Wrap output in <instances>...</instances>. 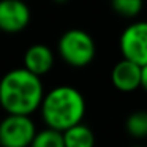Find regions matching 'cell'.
Listing matches in <instances>:
<instances>
[{
    "label": "cell",
    "mask_w": 147,
    "mask_h": 147,
    "mask_svg": "<svg viewBox=\"0 0 147 147\" xmlns=\"http://www.w3.org/2000/svg\"><path fill=\"white\" fill-rule=\"evenodd\" d=\"M65 147H95L96 138L90 127L82 122L63 131Z\"/></svg>",
    "instance_id": "9"
},
{
    "label": "cell",
    "mask_w": 147,
    "mask_h": 147,
    "mask_svg": "<svg viewBox=\"0 0 147 147\" xmlns=\"http://www.w3.org/2000/svg\"><path fill=\"white\" fill-rule=\"evenodd\" d=\"M40 112L46 127L65 131L82 122L86 100L76 87L57 86L45 93Z\"/></svg>",
    "instance_id": "2"
},
{
    "label": "cell",
    "mask_w": 147,
    "mask_h": 147,
    "mask_svg": "<svg viewBox=\"0 0 147 147\" xmlns=\"http://www.w3.org/2000/svg\"><path fill=\"white\" fill-rule=\"evenodd\" d=\"M30 147H65L63 131L46 127L45 130L36 133Z\"/></svg>",
    "instance_id": "11"
},
{
    "label": "cell",
    "mask_w": 147,
    "mask_h": 147,
    "mask_svg": "<svg viewBox=\"0 0 147 147\" xmlns=\"http://www.w3.org/2000/svg\"><path fill=\"white\" fill-rule=\"evenodd\" d=\"M111 7L117 14L131 19L139 16L144 7V0H111Z\"/></svg>",
    "instance_id": "12"
},
{
    "label": "cell",
    "mask_w": 147,
    "mask_h": 147,
    "mask_svg": "<svg viewBox=\"0 0 147 147\" xmlns=\"http://www.w3.org/2000/svg\"><path fill=\"white\" fill-rule=\"evenodd\" d=\"M141 89L147 92V63L142 67V76H141Z\"/></svg>",
    "instance_id": "13"
},
{
    "label": "cell",
    "mask_w": 147,
    "mask_h": 147,
    "mask_svg": "<svg viewBox=\"0 0 147 147\" xmlns=\"http://www.w3.org/2000/svg\"><path fill=\"white\" fill-rule=\"evenodd\" d=\"M54 62L55 57L52 49L46 45H41V43L32 45L24 52V67L38 76L48 74L54 67Z\"/></svg>",
    "instance_id": "8"
},
{
    "label": "cell",
    "mask_w": 147,
    "mask_h": 147,
    "mask_svg": "<svg viewBox=\"0 0 147 147\" xmlns=\"http://www.w3.org/2000/svg\"><path fill=\"white\" fill-rule=\"evenodd\" d=\"M142 67L128 59H122L111 71V82L120 92H134L141 87Z\"/></svg>",
    "instance_id": "7"
},
{
    "label": "cell",
    "mask_w": 147,
    "mask_h": 147,
    "mask_svg": "<svg viewBox=\"0 0 147 147\" xmlns=\"http://www.w3.org/2000/svg\"><path fill=\"white\" fill-rule=\"evenodd\" d=\"M133 147H142V146H133Z\"/></svg>",
    "instance_id": "15"
},
{
    "label": "cell",
    "mask_w": 147,
    "mask_h": 147,
    "mask_svg": "<svg viewBox=\"0 0 147 147\" xmlns=\"http://www.w3.org/2000/svg\"><path fill=\"white\" fill-rule=\"evenodd\" d=\"M60 59L74 68H84L95 59L96 46L92 35L81 29H70L60 36L57 43Z\"/></svg>",
    "instance_id": "3"
},
{
    "label": "cell",
    "mask_w": 147,
    "mask_h": 147,
    "mask_svg": "<svg viewBox=\"0 0 147 147\" xmlns=\"http://www.w3.org/2000/svg\"><path fill=\"white\" fill-rule=\"evenodd\" d=\"M45 87L41 76L26 67L14 68L0 79V106L7 114L32 115L41 108Z\"/></svg>",
    "instance_id": "1"
},
{
    "label": "cell",
    "mask_w": 147,
    "mask_h": 147,
    "mask_svg": "<svg viewBox=\"0 0 147 147\" xmlns=\"http://www.w3.org/2000/svg\"><path fill=\"white\" fill-rule=\"evenodd\" d=\"M125 130L136 139L147 138V111H134L125 120Z\"/></svg>",
    "instance_id": "10"
},
{
    "label": "cell",
    "mask_w": 147,
    "mask_h": 147,
    "mask_svg": "<svg viewBox=\"0 0 147 147\" xmlns=\"http://www.w3.org/2000/svg\"><path fill=\"white\" fill-rule=\"evenodd\" d=\"M52 2H55V3H59V5H63V3H67L68 0H52Z\"/></svg>",
    "instance_id": "14"
},
{
    "label": "cell",
    "mask_w": 147,
    "mask_h": 147,
    "mask_svg": "<svg viewBox=\"0 0 147 147\" xmlns=\"http://www.w3.org/2000/svg\"><path fill=\"white\" fill-rule=\"evenodd\" d=\"M29 5L24 0H0V30L5 33H19L30 24Z\"/></svg>",
    "instance_id": "6"
},
{
    "label": "cell",
    "mask_w": 147,
    "mask_h": 147,
    "mask_svg": "<svg viewBox=\"0 0 147 147\" xmlns=\"http://www.w3.org/2000/svg\"><path fill=\"white\" fill-rule=\"evenodd\" d=\"M36 133L30 115L7 114L0 122V147H30Z\"/></svg>",
    "instance_id": "4"
},
{
    "label": "cell",
    "mask_w": 147,
    "mask_h": 147,
    "mask_svg": "<svg viewBox=\"0 0 147 147\" xmlns=\"http://www.w3.org/2000/svg\"><path fill=\"white\" fill-rule=\"evenodd\" d=\"M119 48L123 59L144 67L147 63V21H134L125 27L119 38Z\"/></svg>",
    "instance_id": "5"
}]
</instances>
